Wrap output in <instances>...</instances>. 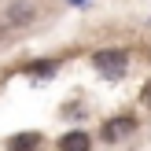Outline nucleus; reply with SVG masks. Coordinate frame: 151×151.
<instances>
[{
  "label": "nucleus",
  "mask_w": 151,
  "mask_h": 151,
  "mask_svg": "<svg viewBox=\"0 0 151 151\" xmlns=\"http://www.w3.org/2000/svg\"><path fill=\"white\" fill-rule=\"evenodd\" d=\"M92 66L103 74V78H122L125 74V52H96Z\"/></svg>",
  "instance_id": "1"
},
{
  "label": "nucleus",
  "mask_w": 151,
  "mask_h": 151,
  "mask_svg": "<svg viewBox=\"0 0 151 151\" xmlns=\"http://www.w3.org/2000/svg\"><path fill=\"white\" fill-rule=\"evenodd\" d=\"M133 129H137V118H129V114L125 118H111V122L103 125V140H111V144H114V140H125Z\"/></svg>",
  "instance_id": "2"
},
{
  "label": "nucleus",
  "mask_w": 151,
  "mask_h": 151,
  "mask_svg": "<svg viewBox=\"0 0 151 151\" xmlns=\"http://www.w3.org/2000/svg\"><path fill=\"white\" fill-rule=\"evenodd\" d=\"M33 15H37V7L26 4V0H19V4L7 7V26H29V22H33Z\"/></svg>",
  "instance_id": "3"
},
{
  "label": "nucleus",
  "mask_w": 151,
  "mask_h": 151,
  "mask_svg": "<svg viewBox=\"0 0 151 151\" xmlns=\"http://www.w3.org/2000/svg\"><path fill=\"white\" fill-rule=\"evenodd\" d=\"M59 147L63 151H88V137L85 133H66V137L59 140Z\"/></svg>",
  "instance_id": "4"
},
{
  "label": "nucleus",
  "mask_w": 151,
  "mask_h": 151,
  "mask_svg": "<svg viewBox=\"0 0 151 151\" xmlns=\"http://www.w3.org/2000/svg\"><path fill=\"white\" fill-rule=\"evenodd\" d=\"M37 144H41L37 133H29V137H15V140H11V147H37Z\"/></svg>",
  "instance_id": "5"
},
{
  "label": "nucleus",
  "mask_w": 151,
  "mask_h": 151,
  "mask_svg": "<svg viewBox=\"0 0 151 151\" xmlns=\"http://www.w3.org/2000/svg\"><path fill=\"white\" fill-rule=\"evenodd\" d=\"M48 70H55V63H52V59H44V63H33V66H29V74H48Z\"/></svg>",
  "instance_id": "6"
},
{
  "label": "nucleus",
  "mask_w": 151,
  "mask_h": 151,
  "mask_svg": "<svg viewBox=\"0 0 151 151\" xmlns=\"http://www.w3.org/2000/svg\"><path fill=\"white\" fill-rule=\"evenodd\" d=\"M144 103H151V85H147V88H144Z\"/></svg>",
  "instance_id": "7"
}]
</instances>
